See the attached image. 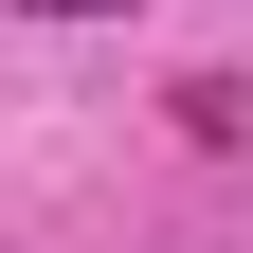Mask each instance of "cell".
<instances>
[{"mask_svg":"<svg viewBox=\"0 0 253 253\" xmlns=\"http://www.w3.org/2000/svg\"><path fill=\"white\" fill-rule=\"evenodd\" d=\"M37 18H109V0H37Z\"/></svg>","mask_w":253,"mask_h":253,"instance_id":"obj_1","label":"cell"}]
</instances>
